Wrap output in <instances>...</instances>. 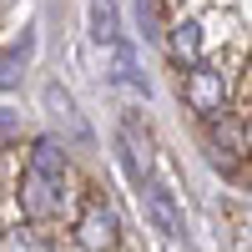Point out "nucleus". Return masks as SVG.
Instances as JSON below:
<instances>
[{
	"label": "nucleus",
	"mask_w": 252,
	"mask_h": 252,
	"mask_svg": "<svg viewBox=\"0 0 252 252\" xmlns=\"http://www.w3.org/2000/svg\"><path fill=\"white\" fill-rule=\"evenodd\" d=\"M66 177H71V157L61 136H35L26 152V172H20V212L31 222H51L66 207Z\"/></svg>",
	"instance_id": "nucleus-1"
},
{
	"label": "nucleus",
	"mask_w": 252,
	"mask_h": 252,
	"mask_svg": "<svg viewBox=\"0 0 252 252\" xmlns=\"http://www.w3.org/2000/svg\"><path fill=\"white\" fill-rule=\"evenodd\" d=\"M116 242H121V217L111 212V202L86 197V207L76 217V247L81 252H116Z\"/></svg>",
	"instance_id": "nucleus-2"
},
{
	"label": "nucleus",
	"mask_w": 252,
	"mask_h": 252,
	"mask_svg": "<svg viewBox=\"0 0 252 252\" xmlns=\"http://www.w3.org/2000/svg\"><path fill=\"white\" fill-rule=\"evenodd\" d=\"M136 197H141V212H146V222H152V232H161L166 242H177L182 237V202H177V192L161 177H146L136 187Z\"/></svg>",
	"instance_id": "nucleus-3"
},
{
	"label": "nucleus",
	"mask_w": 252,
	"mask_h": 252,
	"mask_svg": "<svg viewBox=\"0 0 252 252\" xmlns=\"http://www.w3.org/2000/svg\"><path fill=\"white\" fill-rule=\"evenodd\" d=\"M182 96H187V106H192L197 116H222V106H227V76L217 66H207V61H197V66H187Z\"/></svg>",
	"instance_id": "nucleus-4"
},
{
	"label": "nucleus",
	"mask_w": 252,
	"mask_h": 252,
	"mask_svg": "<svg viewBox=\"0 0 252 252\" xmlns=\"http://www.w3.org/2000/svg\"><path fill=\"white\" fill-rule=\"evenodd\" d=\"M166 51H172L177 66H197L207 56V35H202V20H177L166 31Z\"/></svg>",
	"instance_id": "nucleus-5"
},
{
	"label": "nucleus",
	"mask_w": 252,
	"mask_h": 252,
	"mask_svg": "<svg viewBox=\"0 0 252 252\" xmlns=\"http://www.w3.org/2000/svg\"><path fill=\"white\" fill-rule=\"evenodd\" d=\"M31 51H35V35L26 31L20 40H10L5 51H0V91H15L20 86V76H26V61H31Z\"/></svg>",
	"instance_id": "nucleus-6"
},
{
	"label": "nucleus",
	"mask_w": 252,
	"mask_h": 252,
	"mask_svg": "<svg viewBox=\"0 0 252 252\" xmlns=\"http://www.w3.org/2000/svg\"><path fill=\"white\" fill-rule=\"evenodd\" d=\"M106 51H111V66H116L111 81H116V86H126V91H141V96H146V81H141V71H136V51H131V40L116 35Z\"/></svg>",
	"instance_id": "nucleus-7"
},
{
	"label": "nucleus",
	"mask_w": 252,
	"mask_h": 252,
	"mask_svg": "<svg viewBox=\"0 0 252 252\" xmlns=\"http://www.w3.org/2000/svg\"><path fill=\"white\" fill-rule=\"evenodd\" d=\"M91 35L101 40V46H111V40L121 35V20H116V5H111V0H96V5H91Z\"/></svg>",
	"instance_id": "nucleus-8"
},
{
	"label": "nucleus",
	"mask_w": 252,
	"mask_h": 252,
	"mask_svg": "<svg viewBox=\"0 0 252 252\" xmlns=\"http://www.w3.org/2000/svg\"><path fill=\"white\" fill-rule=\"evenodd\" d=\"M46 106H51V116H61V121H76V101H71L66 86H56V81L46 86ZM76 126H81V121H76Z\"/></svg>",
	"instance_id": "nucleus-9"
},
{
	"label": "nucleus",
	"mask_w": 252,
	"mask_h": 252,
	"mask_svg": "<svg viewBox=\"0 0 252 252\" xmlns=\"http://www.w3.org/2000/svg\"><path fill=\"white\" fill-rule=\"evenodd\" d=\"M5 252H46V247H40L35 227H15V232L5 237Z\"/></svg>",
	"instance_id": "nucleus-10"
},
{
	"label": "nucleus",
	"mask_w": 252,
	"mask_h": 252,
	"mask_svg": "<svg viewBox=\"0 0 252 252\" xmlns=\"http://www.w3.org/2000/svg\"><path fill=\"white\" fill-rule=\"evenodd\" d=\"M15 136H20V116L0 106V146H5V141H15Z\"/></svg>",
	"instance_id": "nucleus-11"
}]
</instances>
